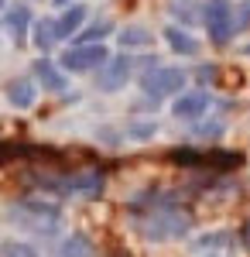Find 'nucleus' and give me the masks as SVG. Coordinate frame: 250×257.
<instances>
[{
    "label": "nucleus",
    "instance_id": "1",
    "mask_svg": "<svg viewBox=\"0 0 250 257\" xmlns=\"http://www.w3.org/2000/svg\"><path fill=\"white\" fill-rule=\"evenodd\" d=\"M189 226H192V219L185 209H178L175 202H158L151 206V213L148 216L137 219V230H141V237L151 240V243H168V240H182L189 233Z\"/></svg>",
    "mask_w": 250,
    "mask_h": 257
},
{
    "label": "nucleus",
    "instance_id": "2",
    "mask_svg": "<svg viewBox=\"0 0 250 257\" xmlns=\"http://www.w3.org/2000/svg\"><path fill=\"white\" fill-rule=\"evenodd\" d=\"M11 219H18L21 226H28V230H35V233H55L58 213L55 202H41V199H24L18 209H11Z\"/></svg>",
    "mask_w": 250,
    "mask_h": 257
},
{
    "label": "nucleus",
    "instance_id": "3",
    "mask_svg": "<svg viewBox=\"0 0 250 257\" xmlns=\"http://www.w3.org/2000/svg\"><path fill=\"white\" fill-rule=\"evenodd\" d=\"M182 86H185V72L175 69V65H154L151 72L141 76V89L151 99H165L172 93H182Z\"/></svg>",
    "mask_w": 250,
    "mask_h": 257
},
{
    "label": "nucleus",
    "instance_id": "4",
    "mask_svg": "<svg viewBox=\"0 0 250 257\" xmlns=\"http://www.w3.org/2000/svg\"><path fill=\"white\" fill-rule=\"evenodd\" d=\"M206 28H209V38L216 45H226L236 35V11L230 7V0H209L206 4Z\"/></svg>",
    "mask_w": 250,
    "mask_h": 257
},
{
    "label": "nucleus",
    "instance_id": "5",
    "mask_svg": "<svg viewBox=\"0 0 250 257\" xmlns=\"http://www.w3.org/2000/svg\"><path fill=\"white\" fill-rule=\"evenodd\" d=\"M106 59H110V52L99 41H93V45H72L69 52H62V69L65 72H93L99 65H106Z\"/></svg>",
    "mask_w": 250,
    "mask_h": 257
},
{
    "label": "nucleus",
    "instance_id": "6",
    "mask_svg": "<svg viewBox=\"0 0 250 257\" xmlns=\"http://www.w3.org/2000/svg\"><path fill=\"white\" fill-rule=\"evenodd\" d=\"M195 257H236V237L230 230H209L192 240Z\"/></svg>",
    "mask_w": 250,
    "mask_h": 257
},
{
    "label": "nucleus",
    "instance_id": "7",
    "mask_svg": "<svg viewBox=\"0 0 250 257\" xmlns=\"http://www.w3.org/2000/svg\"><path fill=\"white\" fill-rule=\"evenodd\" d=\"M131 69H134L131 55H113V59H106V65H99L96 86L103 93H116V89H123V82L131 79Z\"/></svg>",
    "mask_w": 250,
    "mask_h": 257
},
{
    "label": "nucleus",
    "instance_id": "8",
    "mask_svg": "<svg viewBox=\"0 0 250 257\" xmlns=\"http://www.w3.org/2000/svg\"><path fill=\"white\" fill-rule=\"evenodd\" d=\"M48 189H55V192H79V196H99L103 192V175L99 172H79V175H69L62 182H48Z\"/></svg>",
    "mask_w": 250,
    "mask_h": 257
},
{
    "label": "nucleus",
    "instance_id": "9",
    "mask_svg": "<svg viewBox=\"0 0 250 257\" xmlns=\"http://www.w3.org/2000/svg\"><path fill=\"white\" fill-rule=\"evenodd\" d=\"M206 110H209V93H202V89L178 96V99H175V106H172V113L178 120H199Z\"/></svg>",
    "mask_w": 250,
    "mask_h": 257
},
{
    "label": "nucleus",
    "instance_id": "10",
    "mask_svg": "<svg viewBox=\"0 0 250 257\" xmlns=\"http://www.w3.org/2000/svg\"><path fill=\"white\" fill-rule=\"evenodd\" d=\"M7 99H11V106L28 110V106H35L38 89H35V82H31V79H14V82H7Z\"/></svg>",
    "mask_w": 250,
    "mask_h": 257
},
{
    "label": "nucleus",
    "instance_id": "11",
    "mask_svg": "<svg viewBox=\"0 0 250 257\" xmlns=\"http://www.w3.org/2000/svg\"><path fill=\"white\" fill-rule=\"evenodd\" d=\"M35 76L41 79V86H45L48 93H65V86H69V79L58 72V65H52L48 59H38V62H35Z\"/></svg>",
    "mask_w": 250,
    "mask_h": 257
},
{
    "label": "nucleus",
    "instance_id": "12",
    "mask_svg": "<svg viewBox=\"0 0 250 257\" xmlns=\"http://www.w3.org/2000/svg\"><path fill=\"white\" fill-rule=\"evenodd\" d=\"M82 21H86V7L82 4H72L62 18L55 21V28H58V41L62 38H72V35H79V28H82Z\"/></svg>",
    "mask_w": 250,
    "mask_h": 257
},
{
    "label": "nucleus",
    "instance_id": "13",
    "mask_svg": "<svg viewBox=\"0 0 250 257\" xmlns=\"http://www.w3.org/2000/svg\"><path fill=\"white\" fill-rule=\"evenodd\" d=\"M58 257H96V250H93V243H89L86 233H72V237L62 240Z\"/></svg>",
    "mask_w": 250,
    "mask_h": 257
},
{
    "label": "nucleus",
    "instance_id": "14",
    "mask_svg": "<svg viewBox=\"0 0 250 257\" xmlns=\"http://www.w3.org/2000/svg\"><path fill=\"white\" fill-rule=\"evenodd\" d=\"M165 41L172 45V52H178V55H195L199 52V41L189 31H182V28H165Z\"/></svg>",
    "mask_w": 250,
    "mask_h": 257
},
{
    "label": "nucleus",
    "instance_id": "15",
    "mask_svg": "<svg viewBox=\"0 0 250 257\" xmlns=\"http://www.w3.org/2000/svg\"><path fill=\"white\" fill-rule=\"evenodd\" d=\"M28 24H31V11H28L24 4H18V7H11V11H7V31H11L18 41H24Z\"/></svg>",
    "mask_w": 250,
    "mask_h": 257
},
{
    "label": "nucleus",
    "instance_id": "16",
    "mask_svg": "<svg viewBox=\"0 0 250 257\" xmlns=\"http://www.w3.org/2000/svg\"><path fill=\"white\" fill-rule=\"evenodd\" d=\"M58 41V28H55V21H38V24H35V45H38L41 52H48V48H52V45H55Z\"/></svg>",
    "mask_w": 250,
    "mask_h": 257
},
{
    "label": "nucleus",
    "instance_id": "17",
    "mask_svg": "<svg viewBox=\"0 0 250 257\" xmlns=\"http://www.w3.org/2000/svg\"><path fill=\"white\" fill-rule=\"evenodd\" d=\"M120 45H123V48L151 45V31H144V28H123V31H120Z\"/></svg>",
    "mask_w": 250,
    "mask_h": 257
},
{
    "label": "nucleus",
    "instance_id": "18",
    "mask_svg": "<svg viewBox=\"0 0 250 257\" xmlns=\"http://www.w3.org/2000/svg\"><path fill=\"white\" fill-rule=\"evenodd\" d=\"M113 28H110V21H96L93 28H86V31H79V38H76V45H93V41H99V38H106Z\"/></svg>",
    "mask_w": 250,
    "mask_h": 257
},
{
    "label": "nucleus",
    "instance_id": "19",
    "mask_svg": "<svg viewBox=\"0 0 250 257\" xmlns=\"http://www.w3.org/2000/svg\"><path fill=\"white\" fill-rule=\"evenodd\" d=\"M0 257H38V250L31 243H21V240H4L0 243Z\"/></svg>",
    "mask_w": 250,
    "mask_h": 257
},
{
    "label": "nucleus",
    "instance_id": "20",
    "mask_svg": "<svg viewBox=\"0 0 250 257\" xmlns=\"http://www.w3.org/2000/svg\"><path fill=\"white\" fill-rule=\"evenodd\" d=\"M151 134H154V123H134V127H131V138H137V141L151 138Z\"/></svg>",
    "mask_w": 250,
    "mask_h": 257
},
{
    "label": "nucleus",
    "instance_id": "21",
    "mask_svg": "<svg viewBox=\"0 0 250 257\" xmlns=\"http://www.w3.org/2000/svg\"><path fill=\"white\" fill-rule=\"evenodd\" d=\"M243 243L250 247V223H247V233H243Z\"/></svg>",
    "mask_w": 250,
    "mask_h": 257
},
{
    "label": "nucleus",
    "instance_id": "22",
    "mask_svg": "<svg viewBox=\"0 0 250 257\" xmlns=\"http://www.w3.org/2000/svg\"><path fill=\"white\" fill-rule=\"evenodd\" d=\"M55 4H58V7H69V4H72V0H55Z\"/></svg>",
    "mask_w": 250,
    "mask_h": 257
},
{
    "label": "nucleus",
    "instance_id": "23",
    "mask_svg": "<svg viewBox=\"0 0 250 257\" xmlns=\"http://www.w3.org/2000/svg\"><path fill=\"white\" fill-rule=\"evenodd\" d=\"M0 11H4V0H0Z\"/></svg>",
    "mask_w": 250,
    "mask_h": 257
}]
</instances>
